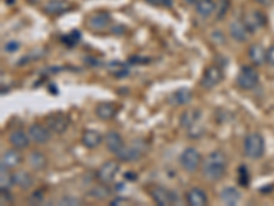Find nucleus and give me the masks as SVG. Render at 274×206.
Masks as SVG:
<instances>
[{"label":"nucleus","mask_w":274,"mask_h":206,"mask_svg":"<svg viewBox=\"0 0 274 206\" xmlns=\"http://www.w3.org/2000/svg\"><path fill=\"white\" fill-rule=\"evenodd\" d=\"M29 201H30L32 204H40V202L43 201V193H41V191H36V193H33L32 195H30Z\"/></svg>","instance_id":"40"},{"label":"nucleus","mask_w":274,"mask_h":206,"mask_svg":"<svg viewBox=\"0 0 274 206\" xmlns=\"http://www.w3.org/2000/svg\"><path fill=\"white\" fill-rule=\"evenodd\" d=\"M0 201H1V205H4V201H6V205H7V204H13V202H14L13 197L10 195L8 190H6V188H1V195H0Z\"/></svg>","instance_id":"36"},{"label":"nucleus","mask_w":274,"mask_h":206,"mask_svg":"<svg viewBox=\"0 0 274 206\" xmlns=\"http://www.w3.org/2000/svg\"><path fill=\"white\" fill-rule=\"evenodd\" d=\"M104 143H106V147L109 150L110 153L113 154H118L122 148L125 147V142H123V137H122L118 132L115 131H110L104 136Z\"/></svg>","instance_id":"16"},{"label":"nucleus","mask_w":274,"mask_h":206,"mask_svg":"<svg viewBox=\"0 0 274 206\" xmlns=\"http://www.w3.org/2000/svg\"><path fill=\"white\" fill-rule=\"evenodd\" d=\"M28 161L30 164V167L34 169V171H44L47 165H48V158H47V155L44 153H41V151H32L30 154H29V158H28Z\"/></svg>","instance_id":"24"},{"label":"nucleus","mask_w":274,"mask_h":206,"mask_svg":"<svg viewBox=\"0 0 274 206\" xmlns=\"http://www.w3.org/2000/svg\"><path fill=\"white\" fill-rule=\"evenodd\" d=\"M228 158L223 151L215 150L206 157L203 162V174L209 181H218L226 173Z\"/></svg>","instance_id":"1"},{"label":"nucleus","mask_w":274,"mask_h":206,"mask_svg":"<svg viewBox=\"0 0 274 206\" xmlns=\"http://www.w3.org/2000/svg\"><path fill=\"white\" fill-rule=\"evenodd\" d=\"M230 1L229 0H218L217 8H215V14H217V20H222L223 17L226 15L228 10H229Z\"/></svg>","instance_id":"32"},{"label":"nucleus","mask_w":274,"mask_h":206,"mask_svg":"<svg viewBox=\"0 0 274 206\" xmlns=\"http://www.w3.org/2000/svg\"><path fill=\"white\" fill-rule=\"evenodd\" d=\"M237 180L239 184L242 187H248L249 184V177H248V169L242 165L239 168V173H237Z\"/></svg>","instance_id":"33"},{"label":"nucleus","mask_w":274,"mask_h":206,"mask_svg":"<svg viewBox=\"0 0 274 206\" xmlns=\"http://www.w3.org/2000/svg\"><path fill=\"white\" fill-rule=\"evenodd\" d=\"M147 3H150V4H152V6H159L160 4V0H146Z\"/></svg>","instance_id":"44"},{"label":"nucleus","mask_w":274,"mask_h":206,"mask_svg":"<svg viewBox=\"0 0 274 206\" xmlns=\"http://www.w3.org/2000/svg\"><path fill=\"white\" fill-rule=\"evenodd\" d=\"M13 180L15 186L21 190H30L34 186V177L26 171H17L13 173Z\"/></svg>","instance_id":"19"},{"label":"nucleus","mask_w":274,"mask_h":206,"mask_svg":"<svg viewBox=\"0 0 274 206\" xmlns=\"http://www.w3.org/2000/svg\"><path fill=\"white\" fill-rule=\"evenodd\" d=\"M248 57L254 65L261 66L266 62V50L261 44H252L248 48Z\"/></svg>","instance_id":"27"},{"label":"nucleus","mask_w":274,"mask_h":206,"mask_svg":"<svg viewBox=\"0 0 274 206\" xmlns=\"http://www.w3.org/2000/svg\"><path fill=\"white\" fill-rule=\"evenodd\" d=\"M110 25H111V17H110V14L103 13V11L93 13L87 20V26L90 28L91 31H95V32L104 31Z\"/></svg>","instance_id":"9"},{"label":"nucleus","mask_w":274,"mask_h":206,"mask_svg":"<svg viewBox=\"0 0 274 206\" xmlns=\"http://www.w3.org/2000/svg\"><path fill=\"white\" fill-rule=\"evenodd\" d=\"M222 70L218 68L217 65H211L204 71L203 77L200 80V85L203 87L204 90H213L214 87H217L218 84L222 81Z\"/></svg>","instance_id":"5"},{"label":"nucleus","mask_w":274,"mask_h":206,"mask_svg":"<svg viewBox=\"0 0 274 206\" xmlns=\"http://www.w3.org/2000/svg\"><path fill=\"white\" fill-rule=\"evenodd\" d=\"M215 8H217V1L214 0H198L195 3V10L196 13L203 17V18H207L213 14L215 13Z\"/></svg>","instance_id":"23"},{"label":"nucleus","mask_w":274,"mask_h":206,"mask_svg":"<svg viewBox=\"0 0 274 206\" xmlns=\"http://www.w3.org/2000/svg\"><path fill=\"white\" fill-rule=\"evenodd\" d=\"M129 202H130V200H128V198H123V197H117V198H114V200L110 202V205L111 206L126 205V204H129Z\"/></svg>","instance_id":"38"},{"label":"nucleus","mask_w":274,"mask_h":206,"mask_svg":"<svg viewBox=\"0 0 274 206\" xmlns=\"http://www.w3.org/2000/svg\"><path fill=\"white\" fill-rule=\"evenodd\" d=\"M243 21H244L249 33H255L256 31H259L261 28L266 25V15L262 11L252 10V11H248L244 15Z\"/></svg>","instance_id":"6"},{"label":"nucleus","mask_w":274,"mask_h":206,"mask_svg":"<svg viewBox=\"0 0 274 206\" xmlns=\"http://www.w3.org/2000/svg\"><path fill=\"white\" fill-rule=\"evenodd\" d=\"M43 8L48 15H62L73 10V3L69 0H48L44 3Z\"/></svg>","instance_id":"10"},{"label":"nucleus","mask_w":274,"mask_h":206,"mask_svg":"<svg viewBox=\"0 0 274 206\" xmlns=\"http://www.w3.org/2000/svg\"><path fill=\"white\" fill-rule=\"evenodd\" d=\"M255 1L258 4H261V6H270L273 0H255Z\"/></svg>","instance_id":"42"},{"label":"nucleus","mask_w":274,"mask_h":206,"mask_svg":"<svg viewBox=\"0 0 274 206\" xmlns=\"http://www.w3.org/2000/svg\"><path fill=\"white\" fill-rule=\"evenodd\" d=\"M118 110H120V106L115 104V103L102 102L96 106L95 113L96 116L99 117L100 120H103V121H110V120H113L118 114Z\"/></svg>","instance_id":"15"},{"label":"nucleus","mask_w":274,"mask_h":206,"mask_svg":"<svg viewBox=\"0 0 274 206\" xmlns=\"http://www.w3.org/2000/svg\"><path fill=\"white\" fill-rule=\"evenodd\" d=\"M144 155V148L139 146L137 143H133L130 146H125L121 151L117 154L118 160L123 162H136Z\"/></svg>","instance_id":"11"},{"label":"nucleus","mask_w":274,"mask_h":206,"mask_svg":"<svg viewBox=\"0 0 274 206\" xmlns=\"http://www.w3.org/2000/svg\"><path fill=\"white\" fill-rule=\"evenodd\" d=\"M259 83V74L252 66H243L236 78L237 87L243 91H251Z\"/></svg>","instance_id":"3"},{"label":"nucleus","mask_w":274,"mask_h":206,"mask_svg":"<svg viewBox=\"0 0 274 206\" xmlns=\"http://www.w3.org/2000/svg\"><path fill=\"white\" fill-rule=\"evenodd\" d=\"M80 40H81V33H80V31L74 29L70 33L64 34L63 37H62V43L64 45H67V47H74V45L78 44Z\"/></svg>","instance_id":"30"},{"label":"nucleus","mask_w":274,"mask_h":206,"mask_svg":"<svg viewBox=\"0 0 274 206\" xmlns=\"http://www.w3.org/2000/svg\"><path fill=\"white\" fill-rule=\"evenodd\" d=\"M19 47H21L19 41H17V40H10V41H7L6 44H4L3 50L6 52H8V54H13V52L18 51Z\"/></svg>","instance_id":"34"},{"label":"nucleus","mask_w":274,"mask_h":206,"mask_svg":"<svg viewBox=\"0 0 274 206\" xmlns=\"http://www.w3.org/2000/svg\"><path fill=\"white\" fill-rule=\"evenodd\" d=\"M8 142L13 146V148H17V150H24L29 146L30 143V136L29 134H25L24 131H13L10 136H8Z\"/></svg>","instance_id":"18"},{"label":"nucleus","mask_w":274,"mask_h":206,"mask_svg":"<svg viewBox=\"0 0 274 206\" xmlns=\"http://www.w3.org/2000/svg\"><path fill=\"white\" fill-rule=\"evenodd\" d=\"M192 98H193V94H192L191 90H188V88H181V90L174 91L173 94H170L169 98H167V102L170 103V106L179 107V106L188 104V103L192 101Z\"/></svg>","instance_id":"17"},{"label":"nucleus","mask_w":274,"mask_h":206,"mask_svg":"<svg viewBox=\"0 0 274 206\" xmlns=\"http://www.w3.org/2000/svg\"><path fill=\"white\" fill-rule=\"evenodd\" d=\"M150 194L152 197V200L155 201V204H158L160 206H169L174 204L176 197L174 194L170 193L167 188L160 186H152L150 187Z\"/></svg>","instance_id":"8"},{"label":"nucleus","mask_w":274,"mask_h":206,"mask_svg":"<svg viewBox=\"0 0 274 206\" xmlns=\"http://www.w3.org/2000/svg\"><path fill=\"white\" fill-rule=\"evenodd\" d=\"M243 150L245 157H248L251 160H258L265 154V139L258 132L248 134L243 143Z\"/></svg>","instance_id":"2"},{"label":"nucleus","mask_w":274,"mask_h":206,"mask_svg":"<svg viewBox=\"0 0 274 206\" xmlns=\"http://www.w3.org/2000/svg\"><path fill=\"white\" fill-rule=\"evenodd\" d=\"M219 198H221V202L225 204V205L233 206L240 201L242 195H240V193L237 191L235 187H225L221 191V194H219Z\"/></svg>","instance_id":"26"},{"label":"nucleus","mask_w":274,"mask_h":206,"mask_svg":"<svg viewBox=\"0 0 274 206\" xmlns=\"http://www.w3.org/2000/svg\"><path fill=\"white\" fill-rule=\"evenodd\" d=\"M188 134L193 139H198V137H200L204 134V128L199 127L198 124H195V125H192L191 128H188Z\"/></svg>","instance_id":"35"},{"label":"nucleus","mask_w":274,"mask_h":206,"mask_svg":"<svg viewBox=\"0 0 274 206\" xmlns=\"http://www.w3.org/2000/svg\"><path fill=\"white\" fill-rule=\"evenodd\" d=\"M29 136H30V140L34 142L36 144H45L48 143V140L51 139V134H50V129L45 128L40 124H33L29 127Z\"/></svg>","instance_id":"14"},{"label":"nucleus","mask_w":274,"mask_h":206,"mask_svg":"<svg viewBox=\"0 0 274 206\" xmlns=\"http://www.w3.org/2000/svg\"><path fill=\"white\" fill-rule=\"evenodd\" d=\"M24 161V157L21 155L17 148H13V150H8L4 154L1 155V165L6 168H17L18 165H21Z\"/></svg>","instance_id":"22"},{"label":"nucleus","mask_w":274,"mask_h":206,"mask_svg":"<svg viewBox=\"0 0 274 206\" xmlns=\"http://www.w3.org/2000/svg\"><path fill=\"white\" fill-rule=\"evenodd\" d=\"M180 165L183 167L185 172L195 173L202 165V155L196 148L186 147L180 157Z\"/></svg>","instance_id":"4"},{"label":"nucleus","mask_w":274,"mask_h":206,"mask_svg":"<svg viewBox=\"0 0 274 206\" xmlns=\"http://www.w3.org/2000/svg\"><path fill=\"white\" fill-rule=\"evenodd\" d=\"M266 62L274 66V45H272L269 50H266Z\"/></svg>","instance_id":"39"},{"label":"nucleus","mask_w":274,"mask_h":206,"mask_svg":"<svg viewBox=\"0 0 274 206\" xmlns=\"http://www.w3.org/2000/svg\"><path fill=\"white\" fill-rule=\"evenodd\" d=\"M125 179H128V180H136V179H137V174L133 173L132 171H129V172L125 173Z\"/></svg>","instance_id":"41"},{"label":"nucleus","mask_w":274,"mask_h":206,"mask_svg":"<svg viewBox=\"0 0 274 206\" xmlns=\"http://www.w3.org/2000/svg\"><path fill=\"white\" fill-rule=\"evenodd\" d=\"M70 125L69 118L62 114V113H55L47 118V127L50 128V131L55 132V134H63L67 131Z\"/></svg>","instance_id":"12"},{"label":"nucleus","mask_w":274,"mask_h":206,"mask_svg":"<svg viewBox=\"0 0 274 206\" xmlns=\"http://www.w3.org/2000/svg\"><path fill=\"white\" fill-rule=\"evenodd\" d=\"M59 205H80V200L73 197H64L59 201Z\"/></svg>","instance_id":"37"},{"label":"nucleus","mask_w":274,"mask_h":206,"mask_svg":"<svg viewBox=\"0 0 274 206\" xmlns=\"http://www.w3.org/2000/svg\"><path fill=\"white\" fill-rule=\"evenodd\" d=\"M102 134H99L97 131H92V129H87L81 136V143L84 147L87 148H96L97 146H100V143L103 142Z\"/></svg>","instance_id":"21"},{"label":"nucleus","mask_w":274,"mask_h":206,"mask_svg":"<svg viewBox=\"0 0 274 206\" xmlns=\"http://www.w3.org/2000/svg\"><path fill=\"white\" fill-rule=\"evenodd\" d=\"M107 68L110 69V71L114 74L115 77L121 78V77H126L129 74V70L128 68H126V65L122 64L120 61H113V62H110L107 65Z\"/></svg>","instance_id":"29"},{"label":"nucleus","mask_w":274,"mask_h":206,"mask_svg":"<svg viewBox=\"0 0 274 206\" xmlns=\"http://www.w3.org/2000/svg\"><path fill=\"white\" fill-rule=\"evenodd\" d=\"M186 202H188V205H192V206H204L207 205V194L204 193L202 188H199V187H193L191 188L188 193H186Z\"/></svg>","instance_id":"20"},{"label":"nucleus","mask_w":274,"mask_h":206,"mask_svg":"<svg viewBox=\"0 0 274 206\" xmlns=\"http://www.w3.org/2000/svg\"><path fill=\"white\" fill-rule=\"evenodd\" d=\"M184 1L186 3V4H195V3H196L198 0H184Z\"/></svg>","instance_id":"45"},{"label":"nucleus","mask_w":274,"mask_h":206,"mask_svg":"<svg viewBox=\"0 0 274 206\" xmlns=\"http://www.w3.org/2000/svg\"><path fill=\"white\" fill-rule=\"evenodd\" d=\"M229 34L232 39L239 43H244L245 40L248 39V36L251 33L248 32L247 26L244 24L243 20H236L232 21L229 25Z\"/></svg>","instance_id":"13"},{"label":"nucleus","mask_w":274,"mask_h":206,"mask_svg":"<svg viewBox=\"0 0 274 206\" xmlns=\"http://www.w3.org/2000/svg\"><path fill=\"white\" fill-rule=\"evenodd\" d=\"M160 6L172 7L173 6V0H160Z\"/></svg>","instance_id":"43"},{"label":"nucleus","mask_w":274,"mask_h":206,"mask_svg":"<svg viewBox=\"0 0 274 206\" xmlns=\"http://www.w3.org/2000/svg\"><path fill=\"white\" fill-rule=\"evenodd\" d=\"M118 171H120V162L111 160V161L104 162L102 167L97 169L96 176L102 183H111L115 179Z\"/></svg>","instance_id":"7"},{"label":"nucleus","mask_w":274,"mask_h":206,"mask_svg":"<svg viewBox=\"0 0 274 206\" xmlns=\"http://www.w3.org/2000/svg\"><path fill=\"white\" fill-rule=\"evenodd\" d=\"M200 117H202L200 110L189 109V110H186V111H184V113L181 114L180 124H181L185 129H188V128H191L192 125L198 124L199 120H200Z\"/></svg>","instance_id":"25"},{"label":"nucleus","mask_w":274,"mask_h":206,"mask_svg":"<svg viewBox=\"0 0 274 206\" xmlns=\"http://www.w3.org/2000/svg\"><path fill=\"white\" fill-rule=\"evenodd\" d=\"M7 169H8V168L1 165V172H0V187L8 190V188L14 184V180H13V173L7 172Z\"/></svg>","instance_id":"31"},{"label":"nucleus","mask_w":274,"mask_h":206,"mask_svg":"<svg viewBox=\"0 0 274 206\" xmlns=\"http://www.w3.org/2000/svg\"><path fill=\"white\" fill-rule=\"evenodd\" d=\"M88 195L97 201H103L106 200V198H109L110 195H111V190L107 187V183H102V184H97V186L92 187Z\"/></svg>","instance_id":"28"}]
</instances>
